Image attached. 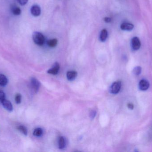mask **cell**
<instances>
[{"mask_svg": "<svg viewBox=\"0 0 152 152\" xmlns=\"http://www.w3.org/2000/svg\"><path fill=\"white\" fill-rule=\"evenodd\" d=\"M18 129L24 135L27 136L28 134L27 129L26 127L23 126H20L18 127Z\"/></svg>", "mask_w": 152, "mask_h": 152, "instance_id": "16", "label": "cell"}, {"mask_svg": "<svg viewBox=\"0 0 152 152\" xmlns=\"http://www.w3.org/2000/svg\"><path fill=\"white\" fill-rule=\"evenodd\" d=\"M141 72H142V68L139 66L136 67L133 70V73L136 76H138L140 75Z\"/></svg>", "mask_w": 152, "mask_h": 152, "instance_id": "18", "label": "cell"}, {"mask_svg": "<svg viewBox=\"0 0 152 152\" xmlns=\"http://www.w3.org/2000/svg\"><path fill=\"white\" fill-rule=\"evenodd\" d=\"M1 104H2V106H3L4 108L8 111L11 112L13 110V107H12V104L11 102L9 100L4 99L2 102Z\"/></svg>", "mask_w": 152, "mask_h": 152, "instance_id": "7", "label": "cell"}, {"mask_svg": "<svg viewBox=\"0 0 152 152\" xmlns=\"http://www.w3.org/2000/svg\"><path fill=\"white\" fill-rule=\"evenodd\" d=\"M31 84L32 88L35 93H37L40 86V82L35 78H32L31 79Z\"/></svg>", "mask_w": 152, "mask_h": 152, "instance_id": "6", "label": "cell"}, {"mask_svg": "<svg viewBox=\"0 0 152 152\" xmlns=\"http://www.w3.org/2000/svg\"><path fill=\"white\" fill-rule=\"evenodd\" d=\"M128 107L129 109H133L134 106V105L132 104H128Z\"/></svg>", "mask_w": 152, "mask_h": 152, "instance_id": "24", "label": "cell"}, {"mask_svg": "<svg viewBox=\"0 0 152 152\" xmlns=\"http://www.w3.org/2000/svg\"><path fill=\"white\" fill-rule=\"evenodd\" d=\"M30 11H31V14L34 17H37L41 14V8L39 5H37V4H34L31 7Z\"/></svg>", "mask_w": 152, "mask_h": 152, "instance_id": "5", "label": "cell"}, {"mask_svg": "<svg viewBox=\"0 0 152 152\" xmlns=\"http://www.w3.org/2000/svg\"><path fill=\"white\" fill-rule=\"evenodd\" d=\"M121 87V81L114 82L110 87L111 93L113 94H118L120 91Z\"/></svg>", "mask_w": 152, "mask_h": 152, "instance_id": "3", "label": "cell"}, {"mask_svg": "<svg viewBox=\"0 0 152 152\" xmlns=\"http://www.w3.org/2000/svg\"><path fill=\"white\" fill-rule=\"evenodd\" d=\"M58 41L56 38H53V39H50L48 40L47 42V44L49 47H54L58 44Z\"/></svg>", "mask_w": 152, "mask_h": 152, "instance_id": "14", "label": "cell"}, {"mask_svg": "<svg viewBox=\"0 0 152 152\" xmlns=\"http://www.w3.org/2000/svg\"><path fill=\"white\" fill-rule=\"evenodd\" d=\"M43 130L41 128H37L34 130L33 135L35 136L40 137L42 135Z\"/></svg>", "mask_w": 152, "mask_h": 152, "instance_id": "17", "label": "cell"}, {"mask_svg": "<svg viewBox=\"0 0 152 152\" xmlns=\"http://www.w3.org/2000/svg\"><path fill=\"white\" fill-rule=\"evenodd\" d=\"M5 99V94L4 92L2 91H0V103H1Z\"/></svg>", "mask_w": 152, "mask_h": 152, "instance_id": "20", "label": "cell"}, {"mask_svg": "<svg viewBox=\"0 0 152 152\" xmlns=\"http://www.w3.org/2000/svg\"><path fill=\"white\" fill-rule=\"evenodd\" d=\"M19 3L21 5H24L26 4L28 0H17Z\"/></svg>", "mask_w": 152, "mask_h": 152, "instance_id": "21", "label": "cell"}, {"mask_svg": "<svg viewBox=\"0 0 152 152\" xmlns=\"http://www.w3.org/2000/svg\"><path fill=\"white\" fill-rule=\"evenodd\" d=\"M104 21L106 23H110L112 19L110 18H109V17H105L104 18Z\"/></svg>", "mask_w": 152, "mask_h": 152, "instance_id": "23", "label": "cell"}, {"mask_svg": "<svg viewBox=\"0 0 152 152\" xmlns=\"http://www.w3.org/2000/svg\"><path fill=\"white\" fill-rule=\"evenodd\" d=\"M33 40L36 44L42 46L45 42V38L42 34L39 32H34L33 34Z\"/></svg>", "mask_w": 152, "mask_h": 152, "instance_id": "1", "label": "cell"}, {"mask_svg": "<svg viewBox=\"0 0 152 152\" xmlns=\"http://www.w3.org/2000/svg\"><path fill=\"white\" fill-rule=\"evenodd\" d=\"M11 12L14 15L18 16V15H20L21 11L20 8L15 5H12L11 7Z\"/></svg>", "mask_w": 152, "mask_h": 152, "instance_id": "13", "label": "cell"}, {"mask_svg": "<svg viewBox=\"0 0 152 152\" xmlns=\"http://www.w3.org/2000/svg\"><path fill=\"white\" fill-rule=\"evenodd\" d=\"M108 31L106 29H103L102 30L100 33V40L101 42H104L106 41L108 37Z\"/></svg>", "mask_w": 152, "mask_h": 152, "instance_id": "10", "label": "cell"}, {"mask_svg": "<svg viewBox=\"0 0 152 152\" xmlns=\"http://www.w3.org/2000/svg\"><path fill=\"white\" fill-rule=\"evenodd\" d=\"M150 83L145 79H142L139 82L138 86L139 89L142 91H146L150 87Z\"/></svg>", "mask_w": 152, "mask_h": 152, "instance_id": "4", "label": "cell"}, {"mask_svg": "<svg viewBox=\"0 0 152 152\" xmlns=\"http://www.w3.org/2000/svg\"><path fill=\"white\" fill-rule=\"evenodd\" d=\"M66 146V141L63 137H60L59 138L58 147L60 149H63Z\"/></svg>", "mask_w": 152, "mask_h": 152, "instance_id": "15", "label": "cell"}, {"mask_svg": "<svg viewBox=\"0 0 152 152\" xmlns=\"http://www.w3.org/2000/svg\"><path fill=\"white\" fill-rule=\"evenodd\" d=\"M8 79L4 75L0 74V86H5L8 84Z\"/></svg>", "mask_w": 152, "mask_h": 152, "instance_id": "11", "label": "cell"}, {"mask_svg": "<svg viewBox=\"0 0 152 152\" xmlns=\"http://www.w3.org/2000/svg\"><path fill=\"white\" fill-rule=\"evenodd\" d=\"M15 101L16 104H20L21 101V95L19 93L16 94L15 97Z\"/></svg>", "mask_w": 152, "mask_h": 152, "instance_id": "19", "label": "cell"}, {"mask_svg": "<svg viewBox=\"0 0 152 152\" xmlns=\"http://www.w3.org/2000/svg\"><path fill=\"white\" fill-rule=\"evenodd\" d=\"M59 64L58 62H55L53 65V67L51 69H50L48 70L47 72L49 74H51L53 75H56L58 74L59 70Z\"/></svg>", "mask_w": 152, "mask_h": 152, "instance_id": "9", "label": "cell"}, {"mask_svg": "<svg viewBox=\"0 0 152 152\" xmlns=\"http://www.w3.org/2000/svg\"><path fill=\"white\" fill-rule=\"evenodd\" d=\"M96 115V111H92L90 112V117L92 119L94 118L95 117Z\"/></svg>", "mask_w": 152, "mask_h": 152, "instance_id": "22", "label": "cell"}, {"mask_svg": "<svg viewBox=\"0 0 152 152\" xmlns=\"http://www.w3.org/2000/svg\"><path fill=\"white\" fill-rule=\"evenodd\" d=\"M134 27L133 24L127 22H124L121 25L120 28L121 29L124 31H131Z\"/></svg>", "mask_w": 152, "mask_h": 152, "instance_id": "8", "label": "cell"}, {"mask_svg": "<svg viewBox=\"0 0 152 152\" xmlns=\"http://www.w3.org/2000/svg\"><path fill=\"white\" fill-rule=\"evenodd\" d=\"M131 46L132 49L134 51L139 50L141 46V41L139 38L137 37H133L131 40Z\"/></svg>", "mask_w": 152, "mask_h": 152, "instance_id": "2", "label": "cell"}, {"mask_svg": "<svg viewBox=\"0 0 152 152\" xmlns=\"http://www.w3.org/2000/svg\"><path fill=\"white\" fill-rule=\"evenodd\" d=\"M77 76V72L75 71H69L67 73V78L69 80H73Z\"/></svg>", "mask_w": 152, "mask_h": 152, "instance_id": "12", "label": "cell"}]
</instances>
